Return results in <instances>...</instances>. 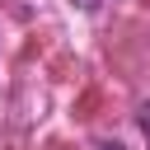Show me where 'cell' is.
Listing matches in <instances>:
<instances>
[{"label": "cell", "mask_w": 150, "mask_h": 150, "mask_svg": "<svg viewBox=\"0 0 150 150\" xmlns=\"http://www.w3.org/2000/svg\"><path fill=\"white\" fill-rule=\"evenodd\" d=\"M141 131H145V141H150V103H141Z\"/></svg>", "instance_id": "6da1fadb"}, {"label": "cell", "mask_w": 150, "mask_h": 150, "mask_svg": "<svg viewBox=\"0 0 150 150\" xmlns=\"http://www.w3.org/2000/svg\"><path fill=\"white\" fill-rule=\"evenodd\" d=\"M75 5H80V9H98V0H75Z\"/></svg>", "instance_id": "7a4b0ae2"}, {"label": "cell", "mask_w": 150, "mask_h": 150, "mask_svg": "<svg viewBox=\"0 0 150 150\" xmlns=\"http://www.w3.org/2000/svg\"><path fill=\"white\" fill-rule=\"evenodd\" d=\"M98 150H122V145H98Z\"/></svg>", "instance_id": "3957f363"}]
</instances>
